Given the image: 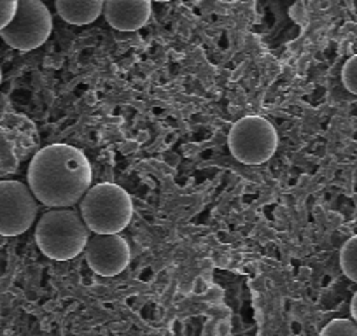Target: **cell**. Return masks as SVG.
I'll return each mask as SVG.
<instances>
[{"label":"cell","mask_w":357,"mask_h":336,"mask_svg":"<svg viewBox=\"0 0 357 336\" xmlns=\"http://www.w3.org/2000/svg\"><path fill=\"white\" fill-rule=\"evenodd\" d=\"M29 188L46 207L70 208L91 188V165L77 147L46 146L30 161Z\"/></svg>","instance_id":"cell-1"},{"label":"cell","mask_w":357,"mask_h":336,"mask_svg":"<svg viewBox=\"0 0 357 336\" xmlns=\"http://www.w3.org/2000/svg\"><path fill=\"white\" fill-rule=\"evenodd\" d=\"M89 240L81 214L72 208H51L36 228V242L40 252L54 261H68L84 252Z\"/></svg>","instance_id":"cell-2"},{"label":"cell","mask_w":357,"mask_h":336,"mask_svg":"<svg viewBox=\"0 0 357 336\" xmlns=\"http://www.w3.org/2000/svg\"><path fill=\"white\" fill-rule=\"evenodd\" d=\"M81 217L95 235H119L133 217L132 198L118 184H95L81 200Z\"/></svg>","instance_id":"cell-3"},{"label":"cell","mask_w":357,"mask_h":336,"mask_svg":"<svg viewBox=\"0 0 357 336\" xmlns=\"http://www.w3.org/2000/svg\"><path fill=\"white\" fill-rule=\"evenodd\" d=\"M228 146L235 160L243 165H261L275 154L279 146L277 130L261 116H247L231 126Z\"/></svg>","instance_id":"cell-4"},{"label":"cell","mask_w":357,"mask_h":336,"mask_svg":"<svg viewBox=\"0 0 357 336\" xmlns=\"http://www.w3.org/2000/svg\"><path fill=\"white\" fill-rule=\"evenodd\" d=\"M53 30V16L39 0H20L18 11L0 37L18 51H32L43 46Z\"/></svg>","instance_id":"cell-5"},{"label":"cell","mask_w":357,"mask_h":336,"mask_svg":"<svg viewBox=\"0 0 357 336\" xmlns=\"http://www.w3.org/2000/svg\"><path fill=\"white\" fill-rule=\"evenodd\" d=\"M39 205L26 184L0 181V235L18 236L29 231L37 219Z\"/></svg>","instance_id":"cell-6"},{"label":"cell","mask_w":357,"mask_h":336,"mask_svg":"<svg viewBox=\"0 0 357 336\" xmlns=\"http://www.w3.org/2000/svg\"><path fill=\"white\" fill-rule=\"evenodd\" d=\"M86 263L102 277H116L128 266L130 245L121 235H95L84 249Z\"/></svg>","instance_id":"cell-7"},{"label":"cell","mask_w":357,"mask_h":336,"mask_svg":"<svg viewBox=\"0 0 357 336\" xmlns=\"http://www.w3.org/2000/svg\"><path fill=\"white\" fill-rule=\"evenodd\" d=\"M153 6L147 0H109L104 2V16L112 29L135 32L151 18Z\"/></svg>","instance_id":"cell-8"},{"label":"cell","mask_w":357,"mask_h":336,"mask_svg":"<svg viewBox=\"0 0 357 336\" xmlns=\"http://www.w3.org/2000/svg\"><path fill=\"white\" fill-rule=\"evenodd\" d=\"M56 11L61 20L70 25H89L104 15L102 0H58Z\"/></svg>","instance_id":"cell-9"},{"label":"cell","mask_w":357,"mask_h":336,"mask_svg":"<svg viewBox=\"0 0 357 336\" xmlns=\"http://www.w3.org/2000/svg\"><path fill=\"white\" fill-rule=\"evenodd\" d=\"M340 266L347 279L357 284V235L347 240L340 250Z\"/></svg>","instance_id":"cell-10"},{"label":"cell","mask_w":357,"mask_h":336,"mask_svg":"<svg viewBox=\"0 0 357 336\" xmlns=\"http://www.w3.org/2000/svg\"><path fill=\"white\" fill-rule=\"evenodd\" d=\"M16 167H18V158L13 149V142L4 130L0 128V177L16 172Z\"/></svg>","instance_id":"cell-11"},{"label":"cell","mask_w":357,"mask_h":336,"mask_svg":"<svg viewBox=\"0 0 357 336\" xmlns=\"http://www.w3.org/2000/svg\"><path fill=\"white\" fill-rule=\"evenodd\" d=\"M321 336H357V324L350 319H335L324 326Z\"/></svg>","instance_id":"cell-12"},{"label":"cell","mask_w":357,"mask_h":336,"mask_svg":"<svg viewBox=\"0 0 357 336\" xmlns=\"http://www.w3.org/2000/svg\"><path fill=\"white\" fill-rule=\"evenodd\" d=\"M342 81L350 93L357 95V54L356 56L349 58L347 63L343 65Z\"/></svg>","instance_id":"cell-13"},{"label":"cell","mask_w":357,"mask_h":336,"mask_svg":"<svg viewBox=\"0 0 357 336\" xmlns=\"http://www.w3.org/2000/svg\"><path fill=\"white\" fill-rule=\"evenodd\" d=\"M16 11H18V2L16 0H4V2H0V32L13 22Z\"/></svg>","instance_id":"cell-14"},{"label":"cell","mask_w":357,"mask_h":336,"mask_svg":"<svg viewBox=\"0 0 357 336\" xmlns=\"http://www.w3.org/2000/svg\"><path fill=\"white\" fill-rule=\"evenodd\" d=\"M350 314H352L354 322H356V324H357V291H356V293H354L352 301H350Z\"/></svg>","instance_id":"cell-15"},{"label":"cell","mask_w":357,"mask_h":336,"mask_svg":"<svg viewBox=\"0 0 357 336\" xmlns=\"http://www.w3.org/2000/svg\"><path fill=\"white\" fill-rule=\"evenodd\" d=\"M0 82H2V70H0Z\"/></svg>","instance_id":"cell-16"}]
</instances>
